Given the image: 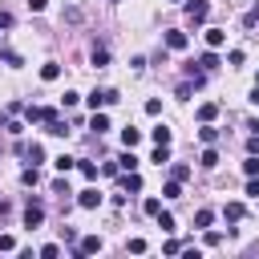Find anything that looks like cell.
Listing matches in <instances>:
<instances>
[{
    "label": "cell",
    "instance_id": "83f0119b",
    "mask_svg": "<svg viewBox=\"0 0 259 259\" xmlns=\"http://www.w3.org/2000/svg\"><path fill=\"white\" fill-rule=\"evenodd\" d=\"M170 174H174V178H178V182H186V178H190V166H186V162H178V166H174V170H170Z\"/></svg>",
    "mask_w": 259,
    "mask_h": 259
},
{
    "label": "cell",
    "instance_id": "1f68e13d",
    "mask_svg": "<svg viewBox=\"0 0 259 259\" xmlns=\"http://www.w3.org/2000/svg\"><path fill=\"white\" fill-rule=\"evenodd\" d=\"M255 24H259V4H255V8L243 16V28H255Z\"/></svg>",
    "mask_w": 259,
    "mask_h": 259
},
{
    "label": "cell",
    "instance_id": "7402d4cb",
    "mask_svg": "<svg viewBox=\"0 0 259 259\" xmlns=\"http://www.w3.org/2000/svg\"><path fill=\"white\" fill-rule=\"evenodd\" d=\"M150 162H158V166H166V162H170V146H158V150L150 154Z\"/></svg>",
    "mask_w": 259,
    "mask_h": 259
},
{
    "label": "cell",
    "instance_id": "4316f807",
    "mask_svg": "<svg viewBox=\"0 0 259 259\" xmlns=\"http://www.w3.org/2000/svg\"><path fill=\"white\" fill-rule=\"evenodd\" d=\"M243 174H247V178H251V174H259V158H255V154L243 162Z\"/></svg>",
    "mask_w": 259,
    "mask_h": 259
},
{
    "label": "cell",
    "instance_id": "e575fe53",
    "mask_svg": "<svg viewBox=\"0 0 259 259\" xmlns=\"http://www.w3.org/2000/svg\"><path fill=\"white\" fill-rule=\"evenodd\" d=\"M65 20L69 24H81V8H65Z\"/></svg>",
    "mask_w": 259,
    "mask_h": 259
},
{
    "label": "cell",
    "instance_id": "2e32d148",
    "mask_svg": "<svg viewBox=\"0 0 259 259\" xmlns=\"http://www.w3.org/2000/svg\"><path fill=\"white\" fill-rule=\"evenodd\" d=\"M223 40H227V32H223V28H206V45H210V49H219Z\"/></svg>",
    "mask_w": 259,
    "mask_h": 259
},
{
    "label": "cell",
    "instance_id": "f1b7e54d",
    "mask_svg": "<svg viewBox=\"0 0 259 259\" xmlns=\"http://www.w3.org/2000/svg\"><path fill=\"white\" fill-rule=\"evenodd\" d=\"M142 210H146V214H154V219H158V210H162V202H158V198H146V202H142Z\"/></svg>",
    "mask_w": 259,
    "mask_h": 259
},
{
    "label": "cell",
    "instance_id": "44dd1931",
    "mask_svg": "<svg viewBox=\"0 0 259 259\" xmlns=\"http://www.w3.org/2000/svg\"><path fill=\"white\" fill-rule=\"evenodd\" d=\"M162 194H166V198H182V182H178V178H170V182L162 186Z\"/></svg>",
    "mask_w": 259,
    "mask_h": 259
},
{
    "label": "cell",
    "instance_id": "4dcf8cb0",
    "mask_svg": "<svg viewBox=\"0 0 259 259\" xmlns=\"http://www.w3.org/2000/svg\"><path fill=\"white\" fill-rule=\"evenodd\" d=\"M158 227H162V231H174V214H166V210H158Z\"/></svg>",
    "mask_w": 259,
    "mask_h": 259
},
{
    "label": "cell",
    "instance_id": "cb8c5ba5",
    "mask_svg": "<svg viewBox=\"0 0 259 259\" xmlns=\"http://www.w3.org/2000/svg\"><path fill=\"white\" fill-rule=\"evenodd\" d=\"M20 182H24V186H36V182H40V170H36V166H28V170L20 174Z\"/></svg>",
    "mask_w": 259,
    "mask_h": 259
},
{
    "label": "cell",
    "instance_id": "ac0fdd59",
    "mask_svg": "<svg viewBox=\"0 0 259 259\" xmlns=\"http://www.w3.org/2000/svg\"><path fill=\"white\" fill-rule=\"evenodd\" d=\"M117 166H121V170H138V158H134V150H130V146H125V154L117 158Z\"/></svg>",
    "mask_w": 259,
    "mask_h": 259
},
{
    "label": "cell",
    "instance_id": "7a4b0ae2",
    "mask_svg": "<svg viewBox=\"0 0 259 259\" xmlns=\"http://www.w3.org/2000/svg\"><path fill=\"white\" fill-rule=\"evenodd\" d=\"M40 223H45V202H40V198H28V206H24V227L36 231Z\"/></svg>",
    "mask_w": 259,
    "mask_h": 259
},
{
    "label": "cell",
    "instance_id": "ba28073f",
    "mask_svg": "<svg viewBox=\"0 0 259 259\" xmlns=\"http://www.w3.org/2000/svg\"><path fill=\"white\" fill-rule=\"evenodd\" d=\"M89 61H93L97 69H105V65H109V49H105V45H93V53H89Z\"/></svg>",
    "mask_w": 259,
    "mask_h": 259
},
{
    "label": "cell",
    "instance_id": "8fae6325",
    "mask_svg": "<svg viewBox=\"0 0 259 259\" xmlns=\"http://www.w3.org/2000/svg\"><path fill=\"white\" fill-rule=\"evenodd\" d=\"M40 77H45V81H57V77H61V65H57V61H45V65H40Z\"/></svg>",
    "mask_w": 259,
    "mask_h": 259
},
{
    "label": "cell",
    "instance_id": "6da1fadb",
    "mask_svg": "<svg viewBox=\"0 0 259 259\" xmlns=\"http://www.w3.org/2000/svg\"><path fill=\"white\" fill-rule=\"evenodd\" d=\"M53 117H57L53 105H28V109H24V121H28V125H49Z\"/></svg>",
    "mask_w": 259,
    "mask_h": 259
},
{
    "label": "cell",
    "instance_id": "8992f818",
    "mask_svg": "<svg viewBox=\"0 0 259 259\" xmlns=\"http://www.w3.org/2000/svg\"><path fill=\"white\" fill-rule=\"evenodd\" d=\"M77 206H81V210H93V206H101V194L89 186V190H81V194H77Z\"/></svg>",
    "mask_w": 259,
    "mask_h": 259
},
{
    "label": "cell",
    "instance_id": "7c38bea8",
    "mask_svg": "<svg viewBox=\"0 0 259 259\" xmlns=\"http://www.w3.org/2000/svg\"><path fill=\"white\" fill-rule=\"evenodd\" d=\"M214 117H219V105H214V101L198 105V121H214Z\"/></svg>",
    "mask_w": 259,
    "mask_h": 259
},
{
    "label": "cell",
    "instance_id": "30bf717a",
    "mask_svg": "<svg viewBox=\"0 0 259 259\" xmlns=\"http://www.w3.org/2000/svg\"><path fill=\"white\" fill-rule=\"evenodd\" d=\"M166 49H186V32L170 28V32H166Z\"/></svg>",
    "mask_w": 259,
    "mask_h": 259
},
{
    "label": "cell",
    "instance_id": "d6a6232c",
    "mask_svg": "<svg viewBox=\"0 0 259 259\" xmlns=\"http://www.w3.org/2000/svg\"><path fill=\"white\" fill-rule=\"evenodd\" d=\"M146 113H150V117H158V113H162V101H158V97H150V101H146Z\"/></svg>",
    "mask_w": 259,
    "mask_h": 259
},
{
    "label": "cell",
    "instance_id": "d590c367",
    "mask_svg": "<svg viewBox=\"0 0 259 259\" xmlns=\"http://www.w3.org/2000/svg\"><path fill=\"white\" fill-rule=\"evenodd\" d=\"M53 194H61V198H65V194H69V182H65V178H57V182H53Z\"/></svg>",
    "mask_w": 259,
    "mask_h": 259
},
{
    "label": "cell",
    "instance_id": "8d00e7d4",
    "mask_svg": "<svg viewBox=\"0 0 259 259\" xmlns=\"http://www.w3.org/2000/svg\"><path fill=\"white\" fill-rule=\"evenodd\" d=\"M40 255H45V259H53V255H61V247H57V243H45V247H40Z\"/></svg>",
    "mask_w": 259,
    "mask_h": 259
},
{
    "label": "cell",
    "instance_id": "9c48e42d",
    "mask_svg": "<svg viewBox=\"0 0 259 259\" xmlns=\"http://www.w3.org/2000/svg\"><path fill=\"white\" fill-rule=\"evenodd\" d=\"M150 138H154V146H170V142H174V134H170L166 125H154V130H150Z\"/></svg>",
    "mask_w": 259,
    "mask_h": 259
},
{
    "label": "cell",
    "instance_id": "836d02e7",
    "mask_svg": "<svg viewBox=\"0 0 259 259\" xmlns=\"http://www.w3.org/2000/svg\"><path fill=\"white\" fill-rule=\"evenodd\" d=\"M247 194H251V198H259V174H251V178H247Z\"/></svg>",
    "mask_w": 259,
    "mask_h": 259
},
{
    "label": "cell",
    "instance_id": "74e56055",
    "mask_svg": "<svg viewBox=\"0 0 259 259\" xmlns=\"http://www.w3.org/2000/svg\"><path fill=\"white\" fill-rule=\"evenodd\" d=\"M0 251H16V239L12 235H0Z\"/></svg>",
    "mask_w": 259,
    "mask_h": 259
},
{
    "label": "cell",
    "instance_id": "9a60e30c",
    "mask_svg": "<svg viewBox=\"0 0 259 259\" xmlns=\"http://www.w3.org/2000/svg\"><path fill=\"white\" fill-rule=\"evenodd\" d=\"M223 219L239 223V219H243V202H227V206H223Z\"/></svg>",
    "mask_w": 259,
    "mask_h": 259
},
{
    "label": "cell",
    "instance_id": "60d3db41",
    "mask_svg": "<svg viewBox=\"0 0 259 259\" xmlns=\"http://www.w3.org/2000/svg\"><path fill=\"white\" fill-rule=\"evenodd\" d=\"M251 105H259V85H255V89H251Z\"/></svg>",
    "mask_w": 259,
    "mask_h": 259
},
{
    "label": "cell",
    "instance_id": "277c9868",
    "mask_svg": "<svg viewBox=\"0 0 259 259\" xmlns=\"http://www.w3.org/2000/svg\"><path fill=\"white\" fill-rule=\"evenodd\" d=\"M206 12H210V4H206V0H190V4H186V20H190V24H202V20H206Z\"/></svg>",
    "mask_w": 259,
    "mask_h": 259
},
{
    "label": "cell",
    "instance_id": "7bdbcfd3",
    "mask_svg": "<svg viewBox=\"0 0 259 259\" xmlns=\"http://www.w3.org/2000/svg\"><path fill=\"white\" fill-rule=\"evenodd\" d=\"M170 4H174V0H170Z\"/></svg>",
    "mask_w": 259,
    "mask_h": 259
},
{
    "label": "cell",
    "instance_id": "b9f144b4",
    "mask_svg": "<svg viewBox=\"0 0 259 259\" xmlns=\"http://www.w3.org/2000/svg\"><path fill=\"white\" fill-rule=\"evenodd\" d=\"M255 85H259V77H255Z\"/></svg>",
    "mask_w": 259,
    "mask_h": 259
},
{
    "label": "cell",
    "instance_id": "d4e9b609",
    "mask_svg": "<svg viewBox=\"0 0 259 259\" xmlns=\"http://www.w3.org/2000/svg\"><path fill=\"white\" fill-rule=\"evenodd\" d=\"M0 61H4V65H12V69H16V65H24V61H20V53H12V49H4V53H0Z\"/></svg>",
    "mask_w": 259,
    "mask_h": 259
},
{
    "label": "cell",
    "instance_id": "52a82bcc",
    "mask_svg": "<svg viewBox=\"0 0 259 259\" xmlns=\"http://www.w3.org/2000/svg\"><path fill=\"white\" fill-rule=\"evenodd\" d=\"M214 65H219V57H214V49H210V53H202V57H198V61H190V65H186V69H202V73H210V69H214Z\"/></svg>",
    "mask_w": 259,
    "mask_h": 259
},
{
    "label": "cell",
    "instance_id": "484cf974",
    "mask_svg": "<svg viewBox=\"0 0 259 259\" xmlns=\"http://www.w3.org/2000/svg\"><path fill=\"white\" fill-rule=\"evenodd\" d=\"M77 170H81L89 182H97V166H93V162H77Z\"/></svg>",
    "mask_w": 259,
    "mask_h": 259
},
{
    "label": "cell",
    "instance_id": "ab89813d",
    "mask_svg": "<svg viewBox=\"0 0 259 259\" xmlns=\"http://www.w3.org/2000/svg\"><path fill=\"white\" fill-rule=\"evenodd\" d=\"M45 4H49V0H28V8H32V12H45Z\"/></svg>",
    "mask_w": 259,
    "mask_h": 259
},
{
    "label": "cell",
    "instance_id": "5bb4252c",
    "mask_svg": "<svg viewBox=\"0 0 259 259\" xmlns=\"http://www.w3.org/2000/svg\"><path fill=\"white\" fill-rule=\"evenodd\" d=\"M198 138H202L206 146H214V142H219V130H214L210 121H202V130H198Z\"/></svg>",
    "mask_w": 259,
    "mask_h": 259
},
{
    "label": "cell",
    "instance_id": "3957f363",
    "mask_svg": "<svg viewBox=\"0 0 259 259\" xmlns=\"http://www.w3.org/2000/svg\"><path fill=\"white\" fill-rule=\"evenodd\" d=\"M117 101H121L117 89H93V93H89V105H93V109H97V105H117Z\"/></svg>",
    "mask_w": 259,
    "mask_h": 259
},
{
    "label": "cell",
    "instance_id": "4fadbf2b",
    "mask_svg": "<svg viewBox=\"0 0 259 259\" xmlns=\"http://www.w3.org/2000/svg\"><path fill=\"white\" fill-rule=\"evenodd\" d=\"M121 142H125V146L134 150V146L142 142V130H134V125H125V130H121Z\"/></svg>",
    "mask_w": 259,
    "mask_h": 259
},
{
    "label": "cell",
    "instance_id": "f546056e",
    "mask_svg": "<svg viewBox=\"0 0 259 259\" xmlns=\"http://www.w3.org/2000/svg\"><path fill=\"white\" fill-rule=\"evenodd\" d=\"M210 219H214V210H198L194 214V227H210Z\"/></svg>",
    "mask_w": 259,
    "mask_h": 259
},
{
    "label": "cell",
    "instance_id": "f35d334b",
    "mask_svg": "<svg viewBox=\"0 0 259 259\" xmlns=\"http://www.w3.org/2000/svg\"><path fill=\"white\" fill-rule=\"evenodd\" d=\"M0 28H12V12H0Z\"/></svg>",
    "mask_w": 259,
    "mask_h": 259
},
{
    "label": "cell",
    "instance_id": "e0dca14e",
    "mask_svg": "<svg viewBox=\"0 0 259 259\" xmlns=\"http://www.w3.org/2000/svg\"><path fill=\"white\" fill-rule=\"evenodd\" d=\"M89 130H97V134H105V130H109V117L93 109V121H89Z\"/></svg>",
    "mask_w": 259,
    "mask_h": 259
},
{
    "label": "cell",
    "instance_id": "ffe728a7",
    "mask_svg": "<svg viewBox=\"0 0 259 259\" xmlns=\"http://www.w3.org/2000/svg\"><path fill=\"white\" fill-rule=\"evenodd\" d=\"M121 186H125V190H134V194H138V190H142V178H138V174H134V170H125V178H121Z\"/></svg>",
    "mask_w": 259,
    "mask_h": 259
},
{
    "label": "cell",
    "instance_id": "5b68a950",
    "mask_svg": "<svg viewBox=\"0 0 259 259\" xmlns=\"http://www.w3.org/2000/svg\"><path fill=\"white\" fill-rule=\"evenodd\" d=\"M97 251H101V239H97V235H85V239L73 247V255H97Z\"/></svg>",
    "mask_w": 259,
    "mask_h": 259
},
{
    "label": "cell",
    "instance_id": "d6986e66",
    "mask_svg": "<svg viewBox=\"0 0 259 259\" xmlns=\"http://www.w3.org/2000/svg\"><path fill=\"white\" fill-rule=\"evenodd\" d=\"M53 166H57L61 174H69V170L77 166V158H69V154H61V158H53Z\"/></svg>",
    "mask_w": 259,
    "mask_h": 259
},
{
    "label": "cell",
    "instance_id": "603a6c76",
    "mask_svg": "<svg viewBox=\"0 0 259 259\" xmlns=\"http://www.w3.org/2000/svg\"><path fill=\"white\" fill-rule=\"evenodd\" d=\"M202 166H206V170H214V166H219V150H214V146H210V150H202Z\"/></svg>",
    "mask_w": 259,
    "mask_h": 259
}]
</instances>
